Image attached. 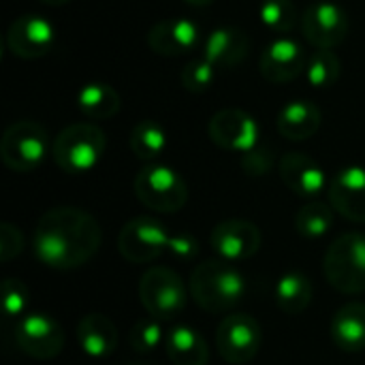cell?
Here are the masks:
<instances>
[{
  "mask_svg": "<svg viewBox=\"0 0 365 365\" xmlns=\"http://www.w3.org/2000/svg\"><path fill=\"white\" fill-rule=\"evenodd\" d=\"M133 190L143 207L158 214L180 212L188 201V186L184 178L163 163H148L141 167L135 175Z\"/></svg>",
  "mask_w": 365,
  "mask_h": 365,
  "instance_id": "cell-5",
  "label": "cell"
},
{
  "mask_svg": "<svg viewBox=\"0 0 365 365\" xmlns=\"http://www.w3.org/2000/svg\"><path fill=\"white\" fill-rule=\"evenodd\" d=\"M321 122H323V115L314 103L295 98L280 109L276 118V128L284 139L306 141L317 135V130L321 128Z\"/></svg>",
  "mask_w": 365,
  "mask_h": 365,
  "instance_id": "cell-20",
  "label": "cell"
},
{
  "mask_svg": "<svg viewBox=\"0 0 365 365\" xmlns=\"http://www.w3.org/2000/svg\"><path fill=\"white\" fill-rule=\"evenodd\" d=\"M15 342L17 349L38 361L53 359L64 349V331L62 327L38 312L26 314L15 325Z\"/></svg>",
  "mask_w": 365,
  "mask_h": 365,
  "instance_id": "cell-12",
  "label": "cell"
},
{
  "mask_svg": "<svg viewBox=\"0 0 365 365\" xmlns=\"http://www.w3.org/2000/svg\"><path fill=\"white\" fill-rule=\"evenodd\" d=\"M327 282L344 295L365 291V235L351 231L331 242L323 259Z\"/></svg>",
  "mask_w": 365,
  "mask_h": 365,
  "instance_id": "cell-4",
  "label": "cell"
},
{
  "mask_svg": "<svg viewBox=\"0 0 365 365\" xmlns=\"http://www.w3.org/2000/svg\"><path fill=\"white\" fill-rule=\"evenodd\" d=\"M203 36L197 21L188 17H169L150 28L148 47L158 56H184L201 49Z\"/></svg>",
  "mask_w": 365,
  "mask_h": 365,
  "instance_id": "cell-16",
  "label": "cell"
},
{
  "mask_svg": "<svg viewBox=\"0 0 365 365\" xmlns=\"http://www.w3.org/2000/svg\"><path fill=\"white\" fill-rule=\"evenodd\" d=\"M207 133L218 148L240 154H248L255 148H259V137H261L259 122L248 111L235 107L216 111L210 118Z\"/></svg>",
  "mask_w": 365,
  "mask_h": 365,
  "instance_id": "cell-11",
  "label": "cell"
},
{
  "mask_svg": "<svg viewBox=\"0 0 365 365\" xmlns=\"http://www.w3.org/2000/svg\"><path fill=\"white\" fill-rule=\"evenodd\" d=\"M329 205L351 222H365V169L351 165L336 173L327 186Z\"/></svg>",
  "mask_w": 365,
  "mask_h": 365,
  "instance_id": "cell-17",
  "label": "cell"
},
{
  "mask_svg": "<svg viewBox=\"0 0 365 365\" xmlns=\"http://www.w3.org/2000/svg\"><path fill=\"white\" fill-rule=\"evenodd\" d=\"M163 342H165V334H163L160 321H156V319L139 321L128 334V344L137 353H150V351L158 349Z\"/></svg>",
  "mask_w": 365,
  "mask_h": 365,
  "instance_id": "cell-32",
  "label": "cell"
},
{
  "mask_svg": "<svg viewBox=\"0 0 365 365\" xmlns=\"http://www.w3.org/2000/svg\"><path fill=\"white\" fill-rule=\"evenodd\" d=\"M308 56L310 53L299 41L282 34L265 45L259 60V68L269 83H287L306 73Z\"/></svg>",
  "mask_w": 365,
  "mask_h": 365,
  "instance_id": "cell-14",
  "label": "cell"
},
{
  "mask_svg": "<svg viewBox=\"0 0 365 365\" xmlns=\"http://www.w3.org/2000/svg\"><path fill=\"white\" fill-rule=\"evenodd\" d=\"M218 77V68L212 66L207 60L203 58H197V60H190L182 73H180V79H182V86L188 90V92H195V94H201L205 90H210L214 86Z\"/></svg>",
  "mask_w": 365,
  "mask_h": 365,
  "instance_id": "cell-30",
  "label": "cell"
},
{
  "mask_svg": "<svg viewBox=\"0 0 365 365\" xmlns=\"http://www.w3.org/2000/svg\"><path fill=\"white\" fill-rule=\"evenodd\" d=\"M302 32L314 49H334L349 34V15L334 0H314L302 15Z\"/></svg>",
  "mask_w": 365,
  "mask_h": 365,
  "instance_id": "cell-10",
  "label": "cell"
},
{
  "mask_svg": "<svg viewBox=\"0 0 365 365\" xmlns=\"http://www.w3.org/2000/svg\"><path fill=\"white\" fill-rule=\"evenodd\" d=\"M259 19L269 32L282 36L295 28L297 9L293 0H263L259 6Z\"/></svg>",
  "mask_w": 365,
  "mask_h": 365,
  "instance_id": "cell-29",
  "label": "cell"
},
{
  "mask_svg": "<svg viewBox=\"0 0 365 365\" xmlns=\"http://www.w3.org/2000/svg\"><path fill=\"white\" fill-rule=\"evenodd\" d=\"M21 250H24V235H21V231L15 225H11V222H2L0 225V261L9 263Z\"/></svg>",
  "mask_w": 365,
  "mask_h": 365,
  "instance_id": "cell-33",
  "label": "cell"
},
{
  "mask_svg": "<svg viewBox=\"0 0 365 365\" xmlns=\"http://www.w3.org/2000/svg\"><path fill=\"white\" fill-rule=\"evenodd\" d=\"M186 4H190V6H195V9H203V6H210L214 0H184Z\"/></svg>",
  "mask_w": 365,
  "mask_h": 365,
  "instance_id": "cell-36",
  "label": "cell"
},
{
  "mask_svg": "<svg viewBox=\"0 0 365 365\" xmlns=\"http://www.w3.org/2000/svg\"><path fill=\"white\" fill-rule=\"evenodd\" d=\"M139 299L145 312L156 321H171L186 308L188 291L184 280L165 265L148 269L139 282Z\"/></svg>",
  "mask_w": 365,
  "mask_h": 365,
  "instance_id": "cell-7",
  "label": "cell"
},
{
  "mask_svg": "<svg viewBox=\"0 0 365 365\" xmlns=\"http://www.w3.org/2000/svg\"><path fill=\"white\" fill-rule=\"evenodd\" d=\"M250 51V38L235 26H220L210 30L201 43V58L218 71L233 68Z\"/></svg>",
  "mask_w": 365,
  "mask_h": 365,
  "instance_id": "cell-18",
  "label": "cell"
},
{
  "mask_svg": "<svg viewBox=\"0 0 365 365\" xmlns=\"http://www.w3.org/2000/svg\"><path fill=\"white\" fill-rule=\"evenodd\" d=\"M103 231L92 214L79 207H53L45 212L32 237L34 257L51 269H77L101 248Z\"/></svg>",
  "mask_w": 365,
  "mask_h": 365,
  "instance_id": "cell-1",
  "label": "cell"
},
{
  "mask_svg": "<svg viewBox=\"0 0 365 365\" xmlns=\"http://www.w3.org/2000/svg\"><path fill=\"white\" fill-rule=\"evenodd\" d=\"M107 137L90 122H77L62 128L51 143L53 163L71 175L92 171L105 156Z\"/></svg>",
  "mask_w": 365,
  "mask_h": 365,
  "instance_id": "cell-3",
  "label": "cell"
},
{
  "mask_svg": "<svg viewBox=\"0 0 365 365\" xmlns=\"http://www.w3.org/2000/svg\"><path fill=\"white\" fill-rule=\"evenodd\" d=\"M130 365H143V364H130Z\"/></svg>",
  "mask_w": 365,
  "mask_h": 365,
  "instance_id": "cell-38",
  "label": "cell"
},
{
  "mask_svg": "<svg viewBox=\"0 0 365 365\" xmlns=\"http://www.w3.org/2000/svg\"><path fill=\"white\" fill-rule=\"evenodd\" d=\"M6 45L13 56L24 60H36L47 56L56 45V26L38 15L24 13L6 30Z\"/></svg>",
  "mask_w": 365,
  "mask_h": 365,
  "instance_id": "cell-13",
  "label": "cell"
},
{
  "mask_svg": "<svg viewBox=\"0 0 365 365\" xmlns=\"http://www.w3.org/2000/svg\"><path fill=\"white\" fill-rule=\"evenodd\" d=\"M192 302L212 314H220L237 306L246 293V280L242 272L222 259L199 263L188 280Z\"/></svg>",
  "mask_w": 365,
  "mask_h": 365,
  "instance_id": "cell-2",
  "label": "cell"
},
{
  "mask_svg": "<svg viewBox=\"0 0 365 365\" xmlns=\"http://www.w3.org/2000/svg\"><path fill=\"white\" fill-rule=\"evenodd\" d=\"M167 252L178 261H190L199 255V242L188 233H171Z\"/></svg>",
  "mask_w": 365,
  "mask_h": 365,
  "instance_id": "cell-34",
  "label": "cell"
},
{
  "mask_svg": "<svg viewBox=\"0 0 365 365\" xmlns=\"http://www.w3.org/2000/svg\"><path fill=\"white\" fill-rule=\"evenodd\" d=\"M30 304V295L26 284L19 278H6L2 282V312L6 319L26 317V308Z\"/></svg>",
  "mask_w": 365,
  "mask_h": 365,
  "instance_id": "cell-31",
  "label": "cell"
},
{
  "mask_svg": "<svg viewBox=\"0 0 365 365\" xmlns=\"http://www.w3.org/2000/svg\"><path fill=\"white\" fill-rule=\"evenodd\" d=\"M304 75L312 88H319V90L331 88L334 83H338V79L342 75V62L334 49H314L308 56Z\"/></svg>",
  "mask_w": 365,
  "mask_h": 365,
  "instance_id": "cell-27",
  "label": "cell"
},
{
  "mask_svg": "<svg viewBox=\"0 0 365 365\" xmlns=\"http://www.w3.org/2000/svg\"><path fill=\"white\" fill-rule=\"evenodd\" d=\"M120 94L103 81H90L77 94V107L90 120H109L120 111Z\"/></svg>",
  "mask_w": 365,
  "mask_h": 365,
  "instance_id": "cell-24",
  "label": "cell"
},
{
  "mask_svg": "<svg viewBox=\"0 0 365 365\" xmlns=\"http://www.w3.org/2000/svg\"><path fill=\"white\" fill-rule=\"evenodd\" d=\"M331 338L338 349L359 353L365 349V304L351 302L331 319Z\"/></svg>",
  "mask_w": 365,
  "mask_h": 365,
  "instance_id": "cell-22",
  "label": "cell"
},
{
  "mask_svg": "<svg viewBox=\"0 0 365 365\" xmlns=\"http://www.w3.org/2000/svg\"><path fill=\"white\" fill-rule=\"evenodd\" d=\"M265 158H267L265 152L255 148L252 152L244 154V171L250 173V175H263L269 169V163H263Z\"/></svg>",
  "mask_w": 365,
  "mask_h": 365,
  "instance_id": "cell-35",
  "label": "cell"
},
{
  "mask_svg": "<svg viewBox=\"0 0 365 365\" xmlns=\"http://www.w3.org/2000/svg\"><path fill=\"white\" fill-rule=\"evenodd\" d=\"M130 152L145 163H154L169 145L167 130L156 120H141L133 126L128 137Z\"/></svg>",
  "mask_w": 365,
  "mask_h": 365,
  "instance_id": "cell-26",
  "label": "cell"
},
{
  "mask_svg": "<svg viewBox=\"0 0 365 365\" xmlns=\"http://www.w3.org/2000/svg\"><path fill=\"white\" fill-rule=\"evenodd\" d=\"M276 304L284 314H302L312 302V282L299 272H289L276 282Z\"/></svg>",
  "mask_w": 365,
  "mask_h": 365,
  "instance_id": "cell-25",
  "label": "cell"
},
{
  "mask_svg": "<svg viewBox=\"0 0 365 365\" xmlns=\"http://www.w3.org/2000/svg\"><path fill=\"white\" fill-rule=\"evenodd\" d=\"M278 171H280L284 186L293 195L304 197V199L319 197L327 186V175H325L323 167L312 156L302 154V152L284 154Z\"/></svg>",
  "mask_w": 365,
  "mask_h": 365,
  "instance_id": "cell-19",
  "label": "cell"
},
{
  "mask_svg": "<svg viewBox=\"0 0 365 365\" xmlns=\"http://www.w3.org/2000/svg\"><path fill=\"white\" fill-rule=\"evenodd\" d=\"M77 342L81 351L94 359L109 357L118 346V329L105 314H86L77 325Z\"/></svg>",
  "mask_w": 365,
  "mask_h": 365,
  "instance_id": "cell-21",
  "label": "cell"
},
{
  "mask_svg": "<svg viewBox=\"0 0 365 365\" xmlns=\"http://www.w3.org/2000/svg\"><path fill=\"white\" fill-rule=\"evenodd\" d=\"M212 250L229 263L246 261L261 248V231L248 220H222L210 233Z\"/></svg>",
  "mask_w": 365,
  "mask_h": 365,
  "instance_id": "cell-15",
  "label": "cell"
},
{
  "mask_svg": "<svg viewBox=\"0 0 365 365\" xmlns=\"http://www.w3.org/2000/svg\"><path fill=\"white\" fill-rule=\"evenodd\" d=\"M167 229L152 216H137L128 220L118 235V252L135 265H145L167 252Z\"/></svg>",
  "mask_w": 365,
  "mask_h": 365,
  "instance_id": "cell-8",
  "label": "cell"
},
{
  "mask_svg": "<svg viewBox=\"0 0 365 365\" xmlns=\"http://www.w3.org/2000/svg\"><path fill=\"white\" fill-rule=\"evenodd\" d=\"M220 357L231 365L250 364L261 349V325L255 317L240 312L222 319L216 331Z\"/></svg>",
  "mask_w": 365,
  "mask_h": 365,
  "instance_id": "cell-9",
  "label": "cell"
},
{
  "mask_svg": "<svg viewBox=\"0 0 365 365\" xmlns=\"http://www.w3.org/2000/svg\"><path fill=\"white\" fill-rule=\"evenodd\" d=\"M51 154L47 130L34 120L13 122L0 139V158L15 173H30Z\"/></svg>",
  "mask_w": 365,
  "mask_h": 365,
  "instance_id": "cell-6",
  "label": "cell"
},
{
  "mask_svg": "<svg viewBox=\"0 0 365 365\" xmlns=\"http://www.w3.org/2000/svg\"><path fill=\"white\" fill-rule=\"evenodd\" d=\"M38 2L49 4V6H64V4H68L71 0H38Z\"/></svg>",
  "mask_w": 365,
  "mask_h": 365,
  "instance_id": "cell-37",
  "label": "cell"
},
{
  "mask_svg": "<svg viewBox=\"0 0 365 365\" xmlns=\"http://www.w3.org/2000/svg\"><path fill=\"white\" fill-rule=\"evenodd\" d=\"M165 349L173 365H207L210 361L207 342L197 329L186 325H178L165 336Z\"/></svg>",
  "mask_w": 365,
  "mask_h": 365,
  "instance_id": "cell-23",
  "label": "cell"
},
{
  "mask_svg": "<svg viewBox=\"0 0 365 365\" xmlns=\"http://www.w3.org/2000/svg\"><path fill=\"white\" fill-rule=\"evenodd\" d=\"M334 227V207L323 201H310L299 207L295 216V229L302 237L319 240Z\"/></svg>",
  "mask_w": 365,
  "mask_h": 365,
  "instance_id": "cell-28",
  "label": "cell"
}]
</instances>
